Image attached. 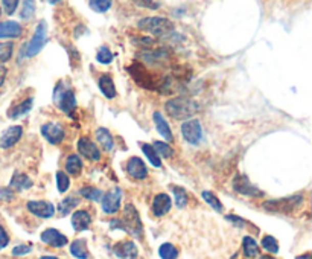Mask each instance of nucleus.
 <instances>
[{
  "label": "nucleus",
  "mask_w": 312,
  "mask_h": 259,
  "mask_svg": "<svg viewBox=\"0 0 312 259\" xmlns=\"http://www.w3.org/2000/svg\"><path fill=\"white\" fill-rule=\"evenodd\" d=\"M165 110L172 119L185 121V119H190L192 116H195L198 113L199 105H198V102H195L190 98L177 96V98H172L165 102Z\"/></svg>",
  "instance_id": "obj_1"
},
{
  "label": "nucleus",
  "mask_w": 312,
  "mask_h": 259,
  "mask_svg": "<svg viewBox=\"0 0 312 259\" xmlns=\"http://www.w3.org/2000/svg\"><path fill=\"white\" fill-rule=\"evenodd\" d=\"M54 102L65 115H73V112L76 109V98L67 81L61 79L57 82L55 90H54Z\"/></svg>",
  "instance_id": "obj_2"
},
{
  "label": "nucleus",
  "mask_w": 312,
  "mask_h": 259,
  "mask_svg": "<svg viewBox=\"0 0 312 259\" xmlns=\"http://www.w3.org/2000/svg\"><path fill=\"white\" fill-rule=\"evenodd\" d=\"M139 29L149 32L155 37H168L175 31V26L171 20L165 17H145L137 23Z\"/></svg>",
  "instance_id": "obj_3"
},
{
  "label": "nucleus",
  "mask_w": 312,
  "mask_h": 259,
  "mask_svg": "<svg viewBox=\"0 0 312 259\" xmlns=\"http://www.w3.org/2000/svg\"><path fill=\"white\" fill-rule=\"evenodd\" d=\"M303 203V195H291L279 200H270L263 203V209L268 212H277V213H293L296 212Z\"/></svg>",
  "instance_id": "obj_4"
},
{
  "label": "nucleus",
  "mask_w": 312,
  "mask_h": 259,
  "mask_svg": "<svg viewBox=\"0 0 312 259\" xmlns=\"http://www.w3.org/2000/svg\"><path fill=\"white\" fill-rule=\"evenodd\" d=\"M121 221H122L125 232L134 235L136 238H142L143 236V226H142L139 212L134 207V204H131V203L125 204L124 217L121 218Z\"/></svg>",
  "instance_id": "obj_5"
},
{
  "label": "nucleus",
  "mask_w": 312,
  "mask_h": 259,
  "mask_svg": "<svg viewBox=\"0 0 312 259\" xmlns=\"http://www.w3.org/2000/svg\"><path fill=\"white\" fill-rule=\"evenodd\" d=\"M128 72L132 75L134 81H136L139 85L145 87V89H151V90L155 89V90H159L160 85H162V82H163V79L159 81V78H157L155 75H152L151 72H148L146 67H143V66L139 64V63H134L131 67H128Z\"/></svg>",
  "instance_id": "obj_6"
},
{
  "label": "nucleus",
  "mask_w": 312,
  "mask_h": 259,
  "mask_svg": "<svg viewBox=\"0 0 312 259\" xmlns=\"http://www.w3.org/2000/svg\"><path fill=\"white\" fill-rule=\"evenodd\" d=\"M46 40H48V25L46 21H40L35 28V32L31 38V41L28 43L26 46V57H35L41 49L43 46L46 45Z\"/></svg>",
  "instance_id": "obj_7"
},
{
  "label": "nucleus",
  "mask_w": 312,
  "mask_h": 259,
  "mask_svg": "<svg viewBox=\"0 0 312 259\" xmlns=\"http://www.w3.org/2000/svg\"><path fill=\"white\" fill-rule=\"evenodd\" d=\"M182 134L185 137V140L189 142L190 145H198L201 142V136H203V130H201V124L198 119H189L183 125H182Z\"/></svg>",
  "instance_id": "obj_8"
},
{
  "label": "nucleus",
  "mask_w": 312,
  "mask_h": 259,
  "mask_svg": "<svg viewBox=\"0 0 312 259\" xmlns=\"http://www.w3.org/2000/svg\"><path fill=\"white\" fill-rule=\"evenodd\" d=\"M76 146H78V153L90 162H98L102 156L98 145L95 142H92L88 137H79Z\"/></svg>",
  "instance_id": "obj_9"
},
{
  "label": "nucleus",
  "mask_w": 312,
  "mask_h": 259,
  "mask_svg": "<svg viewBox=\"0 0 312 259\" xmlns=\"http://www.w3.org/2000/svg\"><path fill=\"white\" fill-rule=\"evenodd\" d=\"M41 134L52 145L61 143L62 140H64V137H65L64 128H62L61 124H58V122H48V124H44L41 127Z\"/></svg>",
  "instance_id": "obj_10"
},
{
  "label": "nucleus",
  "mask_w": 312,
  "mask_h": 259,
  "mask_svg": "<svg viewBox=\"0 0 312 259\" xmlns=\"http://www.w3.org/2000/svg\"><path fill=\"white\" fill-rule=\"evenodd\" d=\"M125 169H126V174L134 180H143L148 176V168L145 162L139 157H129Z\"/></svg>",
  "instance_id": "obj_11"
},
{
  "label": "nucleus",
  "mask_w": 312,
  "mask_h": 259,
  "mask_svg": "<svg viewBox=\"0 0 312 259\" xmlns=\"http://www.w3.org/2000/svg\"><path fill=\"white\" fill-rule=\"evenodd\" d=\"M233 189L238 192V194L247 195V197H262L263 192L259 191L254 185H251L249 179L242 174H238L233 180Z\"/></svg>",
  "instance_id": "obj_12"
},
{
  "label": "nucleus",
  "mask_w": 312,
  "mask_h": 259,
  "mask_svg": "<svg viewBox=\"0 0 312 259\" xmlns=\"http://www.w3.org/2000/svg\"><path fill=\"white\" fill-rule=\"evenodd\" d=\"M122 200V191L119 188H115L108 191L105 195H102V210L107 213H116L121 207Z\"/></svg>",
  "instance_id": "obj_13"
},
{
  "label": "nucleus",
  "mask_w": 312,
  "mask_h": 259,
  "mask_svg": "<svg viewBox=\"0 0 312 259\" xmlns=\"http://www.w3.org/2000/svg\"><path fill=\"white\" fill-rule=\"evenodd\" d=\"M28 210L40 218H51L55 213V206L49 201H28Z\"/></svg>",
  "instance_id": "obj_14"
},
{
  "label": "nucleus",
  "mask_w": 312,
  "mask_h": 259,
  "mask_svg": "<svg viewBox=\"0 0 312 259\" xmlns=\"http://www.w3.org/2000/svg\"><path fill=\"white\" fill-rule=\"evenodd\" d=\"M21 136H23V128L20 125H14V127L5 130L0 134V148L8 149V148L14 146L21 139Z\"/></svg>",
  "instance_id": "obj_15"
},
{
  "label": "nucleus",
  "mask_w": 312,
  "mask_h": 259,
  "mask_svg": "<svg viewBox=\"0 0 312 259\" xmlns=\"http://www.w3.org/2000/svg\"><path fill=\"white\" fill-rule=\"evenodd\" d=\"M41 241L48 246H52V247H64L69 240L65 235H62L61 232L55 230V229H48L41 233Z\"/></svg>",
  "instance_id": "obj_16"
},
{
  "label": "nucleus",
  "mask_w": 312,
  "mask_h": 259,
  "mask_svg": "<svg viewBox=\"0 0 312 259\" xmlns=\"http://www.w3.org/2000/svg\"><path fill=\"white\" fill-rule=\"evenodd\" d=\"M172 201L168 194H157L152 200V213L155 217H163L171 210Z\"/></svg>",
  "instance_id": "obj_17"
},
{
  "label": "nucleus",
  "mask_w": 312,
  "mask_h": 259,
  "mask_svg": "<svg viewBox=\"0 0 312 259\" xmlns=\"http://www.w3.org/2000/svg\"><path fill=\"white\" fill-rule=\"evenodd\" d=\"M115 255L121 259H136L137 258V247L132 241H121L113 249Z\"/></svg>",
  "instance_id": "obj_18"
},
{
  "label": "nucleus",
  "mask_w": 312,
  "mask_h": 259,
  "mask_svg": "<svg viewBox=\"0 0 312 259\" xmlns=\"http://www.w3.org/2000/svg\"><path fill=\"white\" fill-rule=\"evenodd\" d=\"M92 224V215L87 210H76L72 215V227L76 232L87 230Z\"/></svg>",
  "instance_id": "obj_19"
},
{
  "label": "nucleus",
  "mask_w": 312,
  "mask_h": 259,
  "mask_svg": "<svg viewBox=\"0 0 312 259\" xmlns=\"http://www.w3.org/2000/svg\"><path fill=\"white\" fill-rule=\"evenodd\" d=\"M21 35V26L17 21L0 23V38H15Z\"/></svg>",
  "instance_id": "obj_20"
},
{
  "label": "nucleus",
  "mask_w": 312,
  "mask_h": 259,
  "mask_svg": "<svg viewBox=\"0 0 312 259\" xmlns=\"http://www.w3.org/2000/svg\"><path fill=\"white\" fill-rule=\"evenodd\" d=\"M152 119H154V124H155V128H157V131L168 140V142H172V139H174V136H172V131H171V128H169V124L166 122V119L163 118V115L162 113H159V112H155L154 115H152Z\"/></svg>",
  "instance_id": "obj_21"
},
{
  "label": "nucleus",
  "mask_w": 312,
  "mask_h": 259,
  "mask_svg": "<svg viewBox=\"0 0 312 259\" xmlns=\"http://www.w3.org/2000/svg\"><path fill=\"white\" fill-rule=\"evenodd\" d=\"M99 90L102 92V95L108 99H113L116 96V87H115V81L110 75H102L99 78Z\"/></svg>",
  "instance_id": "obj_22"
},
{
  "label": "nucleus",
  "mask_w": 312,
  "mask_h": 259,
  "mask_svg": "<svg viewBox=\"0 0 312 259\" xmlns=\"http://www.w3.org/2000/svg\"><path fill=\"white\" fill-rule=\"evenodd\" d=\"M32 104H34V99H32V98H26V99L21 101L18 105H15L14 109H11L9 113H8V116H9L11 119H17V118L26 115V113L32 109Z\"/></svg>",
  "instance_id": "obj_23"
},
{
  "label": "nucleus",
  "mask_w": 312,
  "mask_h": 259,
  "mask_svg": "<svg viewBox=\"0 0 312 259\" xmlns=\"http://www.w3.org/2000/svg\"><path fill=\"white\" fill-rule=\"evenodd\" d=\"M96 140L99 142V145H101L105 151H110V149L115 146L113 136H112V133H110L107 128L96 130Z\"/></svg>",
  "instance_id": "obj_24"
},
{
  "label": "nucleus",
  "mask_w": 312,
  "mask_h": 259,
  "mask_svg": "<svg viewBox=\"0 0 312 259\" xmlns=\"http://www.w3.org/2000/svg\"><path fill=\"white\" fill-rule=\"evenodd\" d=\"M31 186H32V182H31V179H29L26 174L17 172V174H14L12 179H11V188H14L15 191L29 189Z\"/></svg>",
  "instance_id": "obj_25"
},
{
  "label": "nucleus",
  "mask_w": 312,
  "mask_h": 259,
  "mask_svg": "<svg viewBox=\"0 0 312 259\" xmlns=\"http://www.w3.org/2000/svg\"><path fill=\"white\" fill-rule=\"evenodd\" d=\"M65 171L72 176H78L82 171V162L78 154H72L65 159Z\"/></svg>",
  "instance_id": "obj_26"
},
{
  "label": "nucleus",
  "mask_w": 312,
  "mask_h": 259,
  "mask_svg": "<svg viewBox=\"0 0 312 259\" xmlns=\"http://www.w3.org/2000/svg\"><path fill=\"white\" fill-rule=\"evenodd\" d=\"M70 253L78 259H87L88 258V250H87V244L84 240H75L70 244Z\"/></svg>",
  "instance_id": "obj_27"
},
{
  "label": "nucleus",
  "mask_w": 312,
  "mask_h": 259,
  "mask_svg": "<svg viewBox=\"0 0 312 259\" xmlns=\"http://www.w3.org/2000/svg\"><path fill=\"white\" fill-rule=\"evenodd\" d=\"M140 148H142V151L145 153V156L148 157V160L151 162L152 166H155V168H160V166H162V160H160L159 154L155 153V149L152 148V145H149V143H140Z\"/></svg>",
  "instance_id": "obj_28"
},
{
  "label": "nucleus",
  "mask_w": 312,
  "mask_h": 259,
  "mask_svg": "<svg viewBox=\"0 0 312 259\" xmlns=\"http://www.w3.org/2000/svg\"><path fill=\"white\" fill-rule=\"evenodd\" d=\"M242 249H244V255L247 258H254L259 253V247L256 244V241L251 236H246L242 241Z\"/></svg>",
  "instance_id": "obj_29"
},
{
  "label": "nucleus",
  "mask_w": 312,
  "mask_h": 259,
  "mask_svg": "<svg viewBox=\"0 0 312 259\" xmlns=\"http://www.w3.org/2000/svg\"><path fill=\"white\" fill-rule=\"evenodd\" d=\"M152 148L155 149V153L160 156H163L165 159H171L174 156V149L166 143V142H160V140H154L152 143Z\"/></svg>",
  "instance_id": "obj_30"
},
{
  "label": "nucleus",
  "mask_w": 312,
  "mask_h": 259,
  "mask_svg": "<svg viewBox=\"0 0 312 259\" xmlns=\"http://www.w3.org/2000/svg\"><path fill=\"white\" fill-rule=\"evenodd\" d=\"M159 255H160V258L162 259H177V256H179V250H177L172 244L165 243V244L160 246Z\"/></svg>",
  "instance_id": "obj_31"
},
{
  "label": "nucleus",
  "mask_w": 312,
  "mask_h": 259,
  "mask_svg": "<svg viewBox=\"0 0 312 259\" xmlns=\"http://www.w3.org/2000/svg\"><path fill=\"white\" fill-rule=\"evenodd\" d=\"M201 197H203V200H204L210 207H213L216 212H221V210H222L221 201L218 200V197H215L210 191H203V192H201Z\"/></svg>",
  "instance_id": "obj_32"
},
{
  "label": "nucleus",
  "mask_w": 312,
  "mask_h": 259,
  "mask_svg": "<svg viewBox=\"0 0 312 259\" xmlns=\"http://www.w3.org/2000/svg\"><path fill=\"white\" fill-rule=\"evenodd\" d=\"M113 58H115V55H113V52H112L107 46L99 48V51H98V54H96V60H98L101 64H110V63L113 61Z\"/></svg>",
  "instance_id": "obj_33"
},
{
  "label": "nucleus",
  "mask_w": 312,
  "mask_h": 259,
  "mask_svg": "<svg viewBox=\"0 0 312 259\" xmlns=\"http://www.w3.org/2000/svg\"><path fill=\"white\" fill-rule=\"evenodd\" d=\"M12 51H14V43L11 41L0 43V64L6 63L12 57Z\"/></svg>",
  "instance_id": "obj_34"
},
{
  "label": "nucleus",
  "mask_w": 312,
  "mask_h": 259,
  "mask_svg": "<svg viewBox=\"0 0 312 259\" xmlns=\"http://www.w3.org/2000/svg\"><path fill=\"white\" fill-rule=\"evenodd\" d=\"M79 194L82 195L84 198L90 200V201H98V200L102 197V192H101L98 188H93V186H85V188H81V189H79Z\"/></svg>",
  "instance_id": "obj_35"
},
{
  "label": "nucleus",
  "mask_w": 312,
  "mask_h": 259,
  "mask_svg": "<svg viewBox=\"0 0 312 259\" xmlns=\"http://www.w3.org/2000/svg\"><path fill=\"white\" fill-rule=\"evenodd\" d=\"M172 192H174V197H175V204L177 207H185L187 204V192L183 189V188H179V186H172Z\"/></svg>",
  "instance_id": "obj_36"
},
{
  "label": "nucleus",
  "mask_w": 312,
  "mask_h": 259,
  "mask_svg": "<svg viewBox=\"0 0 312 259\" xmlns=\"http://www.w3.org/2000/svg\"><path fill=\"white\" fill-rule=\"evenodd\" d=\"M262 247H263L266 252H270V253H277V252H279V243H277V240L273 238V236H270V235H266V236L262 238Z\"/></svg>",
  "instance_id": "obj_37"
},
{
  "label": "nucleus",
  "mask_w": 312,
  "mask_h": 259,
  "mask_svg": "<svg viewBox=\"0 0 312 259\" xmlns=\"http://www.w3.org/2000/svg\"><path fill=\"white\" fill-rule=\"evenodd\" d=\"M78 203H79V200H78L76 197H67V198H64L61 203H60V212H61L62 215H67L75 206H78Z\"/></svg>",
  "instance_id": "obj_38"
},
{
  "label": "nucleus",
  "mask_w": 312,
  "mask_h": 259,
  "mask_svg": "<svg viewBox=\"0 0 312 259\" xmlns=\"http://www.w3.org/2000/svg\"><path fill=\"white\" fill-rule=\"evenodd\" d=\"M55 179H57L58 191H60V192H65V191L69 189V186H70V179H69V176H67L65 172H62V171H58V172L55 174Z\"/></svg>",
  "instance_id": "obj_39"
},
{
  "label": "nucleus",
  "mask_w": 312,
  "mask_h": 259,
  "mask_svg": "<svg viewBox=\"0 0 312 259\" xmlns=\"http://www.w3.org/2000/svg\"><path fill=\"white\" fill-rule=\"evenodd\" d=\"M88 5L96 12H107L112 8V2L110 0H93Z\"/></svg>",
  "instance_id": "obj_40"
},
{
  "label": "nucleus",
  "mask_w": 312,
  "mask_h": 259,
  "mask_svg": "<svg viewBox=\"0 0 312 259\" xmlns=\"http://www.w3.org/2000/svg\"><path fill=\"white\" fill-rule=\"evenodd\" d=\"M21 6H23V8H21V11H20V17L25 18V20L31 18L32 14H34V11H35V3H34V2H23Z\"/></svg>",
  "instance_id": "obj_41"
},
{
  "label": "nucleus",
  "mask_w": 312,
  "mask_h": 259,
  "mask_svg": "<svg viewBox=\"0 0 312 259\" xmlns=\"http://www.w3.org/2000/svg\"><path fill=\"white\" fill-rule=\"evenodd\" d=\"M2 6L5 8V12H6L8 15H11V14L15 12V9H17V6H18V2H17V0H3V2H2Z\"/></svg>",
  "instance_id": "obj_42"
},
{
  "label": "nucleus",
  "mask_w": 312,
  "mask_h": 259,
  "mask_svg": "<svg viewBox=\"0 0 312 259\" xmlns=\"http://www.w3.org/2000/svg\"><path fill=\"white\" fill-rule=\"evenodd\" d=\"M29 252H32L31 246H17V247L12 249V255L14 256H23V255H28Z\"/></svg>",
  "instance_id": "obj_43"
},
{
  "label": "nucleus",
  "mask_w": 312,
  "mask_h": 259,
  "mask_svg": "<svg viewBox=\"0 0 312 259\" xmlns=\"http://www.w3.org/2000/svg\"><path fill=\"white\" fill-rule=\"evenodd\" d=\"M9 243V236L6 233V230L0 226V249H5Z\"/></svg>",
  "instance_id": "obj_44"
},
{
  "label": "nucleus",
  "mask_w": 312,
  "mask_h": 259,
  "mask_svg": "<svg viewBox=\"0 0 312 259\" xmlns=\"http://www.w3.org/2000/svg\"><path fill=\"white\" fill-rule=\"evenodd\" d=\"M139 6H145L148 9H159L160 6V2H148V0H143V2H137Z\"/></svg>",
  "instance_id": "obj_45"
},
{
  "label": "nucleus",
  "mask_w": 312,
  "mask_h": 259,
  "mask_svg": "<svg viewBox=\"0 0 312 259\" xmlns=\"http://www.w3.org/2000/svg\"><path fill=\"white\" fill-rule=\"evenodd\" d=\"M12 198H14V194H12L11 189H8V188H0V200L8 201V200H12Z\"/></svg>",
  "instance_id": "obj_46"
},
{
  "label": "nucleus",
  "mask_w": 312,
  "mask_h": 259,
  "mask_svg": "<svg viewBox=\"0 0 312 259\" xmlns=\"http://www.w3.org/2000/svg\"><path fill=\"white\" fill-rule=\"evenodd\" d=\"M6 73H8V69L3 64H0V87L3 85L5 82V78H6Z\"/></svg>",
  "instance_id": "obj_47"
},
{
  "label": "nucleus",
  "mask_w": 312,
  "mask_h": 259,
  "mask_svg": "<svg viewBox=\"0 0 312 259\" xmlns=\"http://www.w3.org/2000/svg\"><path fill=\"white\" fill-rule=\"evenodd\" d=\"M297 259H311V253H305L302 256H297Z\"/></svg>",
  "instance_id": "obj_48"
},
{
  "label": "nucleus",
  "mask_w": 312,
  "mask_h": 259,
  "mask_svg": "<svg viewBox=\"0 0 312 259\" xmlns=\"http://www.w3.org/2000/svg\"><path fill=\"white\" fill-rule=\"evenodd\" d=\"M259 259H276V258H273V256H270V255H263V256H260Z\"/></svg>",
  "instance_id": "obj_49"
},
{
  "label": "nucleus",
  "mask_w": 312,
  "mask_h": 259,
  "mask_svg": "<svg viewBox=\"0 0 312 259\" xmlns=\"http://www.w3.org/2000/svg\"><path fill=\"white\" fill-rule=\"evenodd\" d=\"M40 259H58V258H55V256H41Z\"/></svg>",
  "instance_id": "obj_50"
},
{
  "label": "nucleus",
  "mask_w": 312,
  "mask_h": 259,
  "mask_svg": "<svg viewBox=\"0 0 312 259\" xmlns=\"http://www.w3.org/2000/svg\"><path fill=\"white\" fill-rule=\"evenodd\" d=\"M0 14H2V8H0Z\"/></svg>",
  "instance_id": "obj_51"
}]
</instances>
